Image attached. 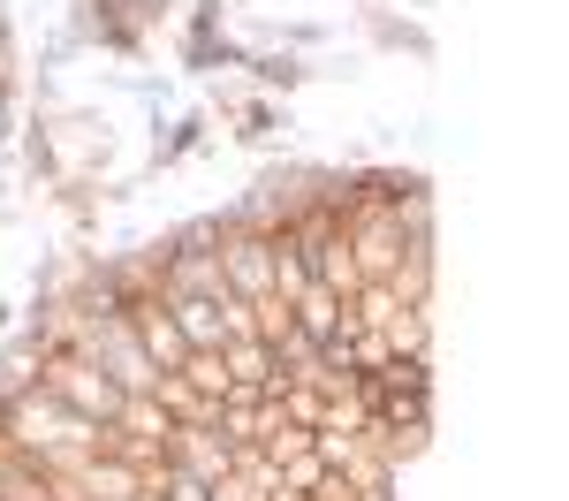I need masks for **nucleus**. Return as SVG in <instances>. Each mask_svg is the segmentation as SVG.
<instances>
[{
	"label": "nucleus",
	"instance_id": "3",
	"mask_svg": "<svg viewBox=\"0 0 569 501\" xmlns=\"http://www.w3.org/2000/svg\"><path fill=\"white\" fill-rule=\"evenodd\" d=\"M213 259H220V289L228 297H243V304H266L273 297V243L266 236H228Z\"/></svg>",
	"mask_w": 569,
	"mask_h": 501
},
{
	"label": "nucleus",
	"instance_id": "4",
	"mask_svg": "<svg viewBox=\"0 0 569 501\" xmlns=\"http://www.w3.org/2000/svg\"><path fill=\"white\" fill-rule=\"evenodd\" d=\"M137 350H144V358H152V372H182V364L198 358V350H190V342H182L176 334V319L160 312V304H144V312H137Z\"/></svg>",
	"mask_w": 569,
	"mask_h": 501
},
{
	"label": "nucleus",
	"instance_id": "5",
	"mask_svg": "<svg viewBox=\"0 0 569 501\" xmlns=\"http://www.w3.org/2000/svg\"><path fill=\"white\" fill-rule=\"evenodd\" d=\"M168 297H220V259L213 251H182L168 267Z\"/></svg>",
	"mask_w": 569,
	"mask_h": 501
},
{
	"label": "nucleus",
	"instance_id": "2",
	"mask_svg": "<svg viewBox=\"0 0 569 501\" xmlns=\"http://www.w3.org/2000/svg\"><path fill=\"white\" fill-rule=\"evenodd\" d=\"M46 395H61V403L77 410V418H91V425H114L122 403H130L99 364H53V372H46Z\"/></svg>",
	"mask_w": 569,
	"mask_h": 501
},
{
	"label": "nucleus",
	"instance_id": "1",
	"mask_svg": "<svg viewBox=\"0 0 569 501\" xmlns=\"http://www.w3.org/2000/svg\"><path fill=\"white\" fill-rule=\"evenodd\" d=\"M8 425H16V441H23V455H53V463H84L99 441H107V425H91V418H77V410L61 403V395H23V403L8 410Z\"/></svg>",
	"mask_w": 569,
	"mask_h": 501
}]
</instances>
